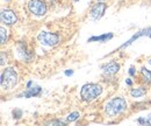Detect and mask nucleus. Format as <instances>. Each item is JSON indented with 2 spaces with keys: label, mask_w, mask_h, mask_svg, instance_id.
Returning <instances> with one entry per match:
<instances>
[{
  "label": "nucleus",
  "mask_w": 151,
  "mask_h": 126,
  "mask_svg": "<svg viewBox=\"0 0 151 126\" xmlns=\"http://www.w3.org/2000/svg\"><path fill=\"white\" fill-rule=\"evenodd\" d=\"M127 108L128 105L123 97H114L105 104L104 111L108 117H117L122 114L127 110Z\"/></svg>",
  "instance_id": "nucleus-1"
},
{
  "label": "nucleus",
  "mask_w": 151,
  "mask_h": 126,
  "mask_svg": "<svg viewBox=\"0 0 151 126\" xmlns=\"http://www.w3.org/2000/svg\"><path fill=\"white\" fill-rule=\"evenodd\" d=\"M130 96H132V98H139V97H143V96H145V93H147V89L145 88H143V87H139V88H134L130 90Z\"/></svg>",
  "instance_id": "nucleus-12"
},
{
  "label": "nucleus",
  "mask_w": 151,
  "mask_h": 126,
  "mask_svg": "<svg viewBox=\"0 0 151 126\" xmlns=\"http://www.w3.org/2000/svg\"><path fill=\"white\" fill-rule=\"evenodd\" d=\"M32 84H33V82H32V81H29V82L27 83V85H26V88H27V89H28V88H32Z\"/></svg>",
  "instance_id": "nucleus-23"
},
{
  "label": "nucleus",
  "mask_w": 151,
  "mask_h": 126,
  "mask_svg": "<svg viewBox=\"0 0 151 126\" xmlns=\"http://www.w3.org/2000/svg\"><path fill=\"white\" fill-rule=\"evenodd\" d=\"M141 75H142L143 82L149 84L151 82V70H149V69H147V68L143 67V68L141 69Z\"/></svg>",
  "instance_id": "nucleus-13"
},
{
  "label": "nucleus",
  "mask_w": 151,
  "mask_h": 126,
  "mask_svg": "<svg viewBox=\"0 0 151 126\" xmlns=\"http://www.w3.org/2000/svg\"><path fill=\"white\" fill-rule=\"evenodd\" d=\"M102 93V87L98 83H86L80 89V98L86 103H91Z\"/></svg>",
  "instance_id": "nucleus-2"
},
{
  "label": "nucleus",
  "mask_w": 151,
  "mask_h": 126,
  "mask_svg": "<svg viewBox=\"0 0 151 126\" xmlns=\"http://www.w3.org/2000/svg\"><path fill=\"white\" fill-rule=\"evenodd\" d=\"M113 37V33H106L104 35H99V36H92L90 37L87 41L88 42H107L108 40H111Z\"/></svg>",
  "instance_id": "nucleus-11"
},
{
  "label": "nucleus",
  "mask_w": 151,
  "mask_h": 126,
  "mask_svg": "<svg viewBox=\"0 0 151 126\" xmlns=\"http://www.w3.org/2000/svg\"><path fill=\"white\" fill-rule=\"evenodd\" d=\"M101 70L104 72V75H106V76H112V75H115L116 72L120 70V64H119L116 61H109V62L102 64Z\"/></svg>",
  "instance_id": "nucleus-8"
},
{
  "label": "nucleus",
  "mask_w": 151,
  "mask_h": 126,
  "mask_svg": "<svg viewBox=\"0 0 151 126\" xmlns=\"http://www.w3.org/2000/svg\"><path fill=\"white\" fill-rule=\"evenodd\" d=\"M79 117H80V113H79L78 111H73V112H71L70 114H68V117H66V122H68V123L76 122Z\"/></svg>",
  "instance_id": "nucleus-15"
},
{
  "label": "nucleus",
  "mask_w": 151,
  "mask_h": 126,
  "mask_svg": "<svg viewBox=\"0 0 151 126\" xmlns=\"http://www.w3.org/2000/svg\"><path fill=\"white\" fill-rule=\"evenodd\" d=\"M73 1H79V0H73Z\"/></svg>",
  "instance_id": "nucleus-26"
},
{
  "label": "nucleus",
  "mask_w": 151,
  "mask_h": 126,
  "mask_svg": "<svg viewBox=\"0 0 151 126\" xmlns=\"http://www.w3.org/2000/svg\"><path fill=\"white\" fill-rule=\"evenodd\" d=\"M38 42L43 46L47 47H55L60 42V36L56 33H51V32H41L37 35Z\"/></svg>",
  "instance_id": "nucleus-4"
},
{
  "label": "nucleus",
  "mask_w": 151,
  "mask_h": 126,
  "mask_svg": "<svg viewBox=\"0 0 151 126\" xmlns=\"http://www.w3.org/2000/svg\"><path fill=\"white\" fill-rule=\"evenodd\" d=\"M98 1H104V0H98Z\"/></svg>",
  "instance_id": "nucleus-25"
},
{
  "label": "nucleus",
  "mask_w": 151,
  "mask_h": 126,
  "mask_svg": "<svg viewBox=\"0 0 151 126\" xmlns=\"http://www.w3.org/2000/svg\"><path fill=\"white\" fill-rule=\"evenodd\" d=\"M137 123L138 124H141V125H151V113L149 116H147V117H139L138 119H137Z\"/></svg>",
  "instance_id": "nucleus-14"
},
{
  "label": "nucleus",
  "mask_w": 151,
  "mask_h": 126,
  "mask_svg": "<svg viewBox=\"0 0 151 126\" xmlns=\"http://www.w3.org/2000/svg\"><path fill=\"white\" fill-rule=\"evenodd\" d=\"M6 63H7V57H6V60H5V53H1V66L4 67Z\"/></svg>",
  "instance_id": "nucleus-19"
},
{
  "label": "nucleus",
  "mask_w": 151,
  "mask_h": 126,
  "mask_svg": "<svg viewBox=\"0 0 151 126\" xmlns=\"http://www.w3.org/2000/svg\"><path fill=\"white\" fill-rule=\"evenodd\" d=\"M28 11L35 17H43L47 13V4L43 0H29L27 4Z\"/></svg>",
  "instance_id": "nucleus-5"
},
{
  "label": "nucleus",
  "mask_w": 151,
  "mask_h": 126,
  "mask_svg": "<svg viewBox=\"0 0 151 126\" xmlns=\"http://www.w3.org/2000/svg\"><path fill=\"white\" fill-rule=\"evenodd\" d=\"M18 54L19 56L21 57V60H23V61H26V62H30L32 61V58H33V53H30L28 49H27V47H26V44H20L19 47H18Z\"/></svg>",
  "instance_id": "nucleus-10"
},
{
  "label": "nucleus",
  "mask_w": 151,
  "mask_h": 126,
  "mask_svg": "<svg viewBox=\"0 0 151 126\" xmlns=\"http://www.w3.org/2000/svg\"><path fill=\"white\" fill-rule=\"evenodd\" d=\"M126 84H127V85H129V87H132V81L130 79V78H127V79H126Z\"/></svg>",
  "instance_id": "nucleus-21"
},
{
  "label": "nucleus",
  "mask_w": 151,
  "mask_h": 126,
  "mask_svg": "<svg viewBox=\"0 0 151 126\" xmlns=\"http://www.w3.org/2000/svg\"><path fill=\"white\" fill-rule=\"evenodd\" d=\"M129 75H130L132 77H135V76H136V70H135L134 67H130V69H129Z\"/></svg>",
  "instance_id": "nucleus-20"
},
{
  "label": "nucleus",
  "mask_w": 151,
  "mask_h": 126,
  "mask_svg": "<svg viewBox=\"0 0 151 126\" xmlns=\"http://www.w3.org/2000/svg\"><path fill=\"white\" fill-rule=\"evenodd\" d=\"M47 124H51V125H65L66 123L63 122V120H51V122H48Z\"/></svg>",
  "instance_id": "nucleus-18"
},
{
  "label": "nucleus",
  "mask_w": 151,
  "mask_h": 126,
  "mask_svg": "<svg viewBox=\"0 0 151 126\" xmlns=\"http://www.w3.org/2000/svg\"><path fill=\"white\" fill-rule=\"evenodd\" d=\"M73 75V70H66L65 71V76H72Z\"/></svg>",
  "instance_id": "nucleus-22"
},
{
  "label": "nucleus",
  "mask_w": 151,
  "mask_h": 126,
  "mask_svg": "<svg viewBox=\"0 0 151 126\" xmlns=\"http://www.w3.org/2000/svg\"><path fill=\"white\" fill-rule=\"evenodd\" d=\"M0 36H1V44H5L7 42V37H8V31L2 26L0 28Z\"/></svg>",
  "instance_id": "nucleus-16"
},
{
  "label": "nucleus",
  "mask_w": 151,
  "mask_h": 126,
  "mask_svg": "<svg viewBox=\"0 0 151 126\" xmlns=\"http://www.w3.org/2000/svg\"><path fill=\"white\" fill-rule=\"evenodd\" d=\"M41 91L42 88L41 87H32V88H28L26 91H23L22 93H20L18 97H24V98H32V97H38L41 95Z\"/></svg>",
  "instance_id": "nucleus-9"
},
{
  "label": "nucleus",
  "mask_w": 151,
  "mask_h": 126,
  "mask_svg": "<svg viewBox=\"0 0 151 126\" xmlns=\"http://www.w3.org/2000/svg\"><path fill=\"white\" fill-rule=\"evenodd\" d=\"M107 8V5L102 1H98L96 4L93 5L92 9H91V18L93 19L94 21H98L104 17L105 14V11Z\"/></svg>",
  "instance_id": "nucleus-7"
},
{
  "label": "nucleus",
  "mask_w": 151,
  "mask_h": 126,
  "mask_svg": "<svg viewBox=\"0 0 151 126\" xmlns=\"http://www.w3.org/2000/svg\"><path fill=\"white\" fill-rule=\"evenodd\" d=\"M1 22L6 26H13L18 22V15L12 9H4L1 12Z\"/></svg>",
  "instance_id": "nucleus-6"
},
{
  "label": "nucleus",
  "mask_w": 151,
  "mask_h": 126,
  "mask_svg": "<svg viewBox=\"0 0 151 126\" xmlns=\"http://www.w3.org/2000/svg\"><path fill=\"white\" fill-rule=\"evenodd\" d=\"M21 117H22V110H20V109L13 110V118L14 119H20Z\"/></svg>",
  "instance_id": "nucleus-17"
},
{
  "label": "nucleus",
  "mask_w": 151,
  "mask_h": 126,
  "mask_svg": "<svg viewBox=\"0 0 151 126\" xmlns=\"http://www.w3.org/2000/svg\"><path fill=\"white\" fill-rule=\"evenodd\" d=\"M148 36L151 39V27H149V33H148Z\"/></svg>",
  "instance_id": "nucleus-24"
},
{
  "label": "nucleus",
  "mask_w": 151,
  "mask_h": 126,
  "mask_svg": "<svg viewBox=\"0 0 151 126\" xmlns=\"http://www.w3.org/2000/svg\"><path fill=\"white\" fill-rule=\"evenodd\" d=\"M19 81L18 72L14 68L8 67L1 74V89L2 90H12Z\"/></svg>",
  "instance_id": "nucleus-3"
}]
</instances>
